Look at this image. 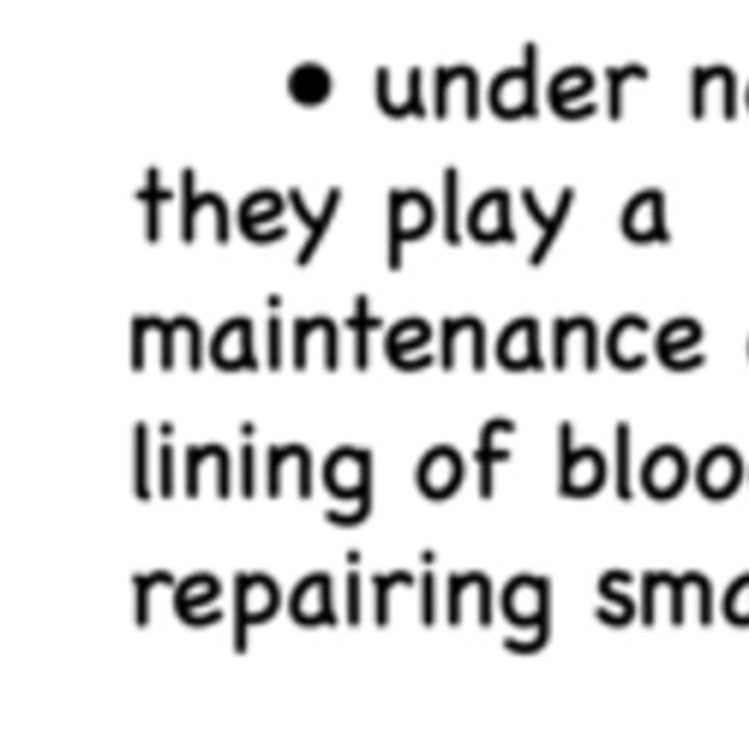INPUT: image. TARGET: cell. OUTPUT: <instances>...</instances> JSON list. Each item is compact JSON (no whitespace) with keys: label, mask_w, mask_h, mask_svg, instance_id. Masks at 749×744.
Segmentation results:
<instances>
[{"label":"cell","mask_w":749,"mask_h":744,"mask_svg":"<svg viewBox=\"0 0 749 744\" xmlns=\"http://www.w3.org/2000/svg\"><path fill=\"white\" fill-rule=\"evenodd\" d=\"M539 47L524 42V64L503 68L489 85V106L501 118H539Z\"/></svg>","instance_id":"cell-1"},{"label":"cell","mask_w":749,"mask_h":744,"mask_svg":"<svg viewBox=\"0 0 749 744\" xmlns=\"http://www.w3.org/2000/svg\"><path fill=\"white\" fill-rule=\"evenodd\" d=\"M606 463L597 449H571V423L559 425V493L592 496L604 487Z\"/></svg>","instance_id":"cell-2"},{"label":"cell","mask_w":749,"mask_h":744,"mask_svg":"<svg viewBox=\"0 0 749 744\" xmlns=\"http://www.w3.org/2000/svg\"><path fill=\"white\" fill-rule=\"evenodd\" d=\"M238 616H235V651L247 653V627L266 622L278 604V589L264 575H238Z\"/></svg>","instance_id":"cell-3"},{"label":"cell","mask_w":749,"mask_h":744,"mask_svg":"<svg viewBox=\"0 0 749 744\" xmlns=\"http://www.w3.org/2000/svg\"><path fill=\"white\" fill-rule=\"evenodd\" d=\"M714 94L723 103V118H738V76L729 64H697L691 71V115L705 118V97Z\"/></svg>","instance_id":"cell-4"},{"label":"cell","mask_w":749,"mask_h":744,"mask_svg":"<svg viewBox=\"0 0 749 744\" xmlns=\"http://www.w3.org/2000/svg\"><path fill=\"white\" fill-rule=\"evenodd\" d=\"M623 235L635 240V244H650V240L667 244L670 235H667L665 226V193L658 188L641 191L623 209Z\"/></svg>","instance_id":"cell-5"},{"label":"cell","mask_w":749,"mask_h":744,"mask_svg":"<svg viewBox=\"0 0 749 744\" xmlns=\"http://www.w3.org/2000/svg\"><path fill=\"white\" fill-rule=\"evenodd\" d=\"M366 484H372V454L366 449H337L325 460V487L337 498H357Z\"/></svg>","instance_id":"cell-6"},{"label":"cell","mask_w":749,"mask_h":744,"mask_svg":"<svg viewBox=\"0 0 749 744\" xmlns=\"http://www.w3.org/2000/svg\"><path fill=\"white\" fill-rule=\"evenodd\" d=\"M468 232L475 235L480 244H512L515 232L510 226V193L503 188L486 191L480 200L472 205V217H468Z\"/></svg>","instance_id":"cell-7"},{"label":"cell","mask_w":749,"mask_h":744,"mask_svg":"<svg viewBox=\"0 0 749 744\" xmlns=\"http://www.w3.org/2000/svg\"><path fill=\"white\" fill-rule=\"evenodd\" d=\"M290 616L296 625H337L331 610V578L329 575H311L305 578L290 598Z\"/></svg>","instance_id":"cell-8"},{"label":"cell","mask_w":749,"mask_h":744,"mask_svg":"<svg viewBox=\"0 0 749 744\" xmlns=\"http://www.w3.org/2000/svg\"><path fill=\"white\" fill-rule=\"evenodd\" d=\"M498 361L507 369H542L539 326L536 320H515L503 329L498 341Z\"/></svg>","instance_id":"cell-9"},{"label":"cell","mask_w":749,"mask_h":744,"mask_svg":"<svg viewBox=\"0 0 749 744\" xmlns=\"http://www.w3.org/2000/svg\"><path fill=\"white\" fill-rule=\"evenodd\" d=\"M419 487L428 493V498L439 501L448 498L463 481V463H460L457 451L451 446H437L428 451V458L419 463Z\"/></svg>","instance_id":"cell-10"},{"label":"cell","mask_w":749,"mask_h":744,"mask_svg":"<svg viewBox=\"0 0 749 744\" xmlns=\"http://www.w3.org/2000/svg\"><path fill=\"white\" fill-rule=\"evenodd\" d=\"M521 200H524V209L531 212L533 223L542 229L539 244H536V249L531 252V267H539L542 261H545V256L550 252V247H554V240H557L562 223L568 221V212H571V205H574V188H566V191H562V197H559L557 202V212L550 214V217L542 212V205L536 202L533 188H521Z\"/></svg>","instance_id":"cell-11"},{"label":"cell","mask_w":749,"mask_h":744,"mask_svg":"<svg viewBox=\"0 0 749 744\" xmlns=\"http://www.w3.org/2000/svg\"><path fill=\"white\" fill-rule=\"evenodd\" d=\"M697 481H700V489H703L705 496L723 498L726 493H732L735 484L740 481V458L729 449V446H717V449L709 451L703 458V463H700V475H697Z\"/></svg>","instance_id":"cell-12"},{"label":"cell","mask_w":749,"mask_h":744,"mask_svg":"<svg viewBox=\"0 0 749 744\" xmlns=\"http://www.w3.org/2000/svg\"><path fill=\"white\" fill-rule=\"evenodd\" d=\"M682 484H686V458L674 446L656 449L644 467V487L650 489V496L670 498Z\"/></svg>","instance_id":"cell-13"},{"label":"cell","mask_w":749,"mask_h":744,"mask_svg":"<svg viewBox=\"0 0 749 744\" xmlns=\"http://www.w3.org/2000/svg\"><path fill=\"white\" fill-rule=\"evenodd\" d=\"M290 202L293 209H296V214H299V221H302V226H308V240H305V247L299 249V256H296V264L305 267L308 261L313 258V252L320 249L322 244V235H325V229L331 226V221H334V214H337V205H340V188H331L329 197H325V202H322V212L313 217L311 212H308V205L302 202V191L299 188H290Z\"/></svg>","instance_id":"cell-14"},{"label":"cell","mask_w":749,"mask_h":744,"mask_svg":"<svg viewBox=\"0 0 749 744\" xmlns=\"http://www.w3.org/2000/svg\"><path fill=\"white\" fill-rule=\"evenodd\" d=\"M219 595V583L209 575H193V578L182 580V587L176 592V616L182 618L185 625L191 627H209L217 625L223 613H211V616H197L193 606L209 604L211 598Z\"/></svg>","instance_id":"cell-15"},{"label":"cell","mask_w":749,"mask_h":744,"mask_svg":"<svg viewBox=\"0 0 749 744\" xmlns=\"http://www.w3.org/2000/svg\"><path fill=\"white\" fill-rule=\"evenodd\" d=\"M374 85H378V106L384 109V115H390V118H407V115L425 118L419 68H411V74H407V101H402L399 106L390 101V68H387V64H381V68H378Z\"/></svg>","instance_id":"cell-16"},{"label":"cell","mask_w":749,"mask_h":744,"mask_svg":"<svg viewBox=\"0 0 749 744\" xmlns=\"http://www.w3.org/2000/svg\"><path fill=\"white\" fill-rule=\"evenodd\" d=\"M287 88H290V97L299 106H320L322 101H329L331 74L322 64L305 62L299 68H293Z\"/></svg>","instance_id":"cell-17"},{"label":"cell","mask_w":749,"mask_h":744,"mask_svg":"<svg viewBox=\"0 0 749 744\" xmlns=\"http://www.w3.org/2000/svg\"><path fill=\"white\" fill-rule=\"evenodd\" d=\"M512 428H515V423H510V420H492V423L484 425V434H480V446H477V451H475L477 467H480V498H492V493H495V484H492V463L495 460L510 458V451L495 449L492 440L498 437V434L512 432Z\"/></svg>","instance_id":"cell-18"},{"label":"cell","mask_w":749,"mask_h":744,"mask_svg":"<svg viewBox=\"0 0 749 744\" xmlns=\"http://www.w3.org/2000/svg\"><path fill=\"white\" fill-rule=\"evenodd\" d=\"M448 587H451V606H448V622L457 627L460 625V595L463 589L477 587L480 589V625H492V583L486 578L484 571H472V575H451L448 578Z\"/></svg>","instance_id":"cell-19"},{"label":"cell","mask_w":749,"mask_h":744,"mask_svg":"<svg viewBox=\"0 0 749 744\" xmlns=\"http://www.w3.org/2000/svg\"><path fill=\"white\" fill-rule=\"evenodd\" d=\"M457 331H472V338H475V369L477 373H484L486 334L484 322L475 320V317H466V320H442V367H454V338H457Z\"/></svg>","instance_id":"cell-20"},{"label":"cell","mask_w":749,"mask_h":744,"mask_svg":"<svg viewBox=\"0 0 749 744\" xmlns=\"http://www.w3.org/2000/svg\"><path fill=\"white\" fill-rule=\"evenodd\" d=\"M694 341H700V326H697V322H670V326H665L662 334H658V358H662V364H665L667 369H679V373H682V367H679L677 361V352L691 346Z\"/></svg>","instance_id":"cell-21"},{"label":"cell","mask_w":749,"mask_h":744,"mask_svg":"<svg viewBox=\"0 0 749 744\" xmlns=\"http://www.w3.org/2000/svg\"><path fill=\"white\" fill-rule=\"evenodd\" d=\"M404 238H421L433 226V205L421 191H402Z\"/></svg>","instance_id":"cell-22"},{"label":"cell","mask_w":749,"mask_h":744,"mask_svg":"<svg viewBox=\"0 0 749 744\" xmlns=\"http://www.w3.org/2000/svg\"><path fill=\"white\" fill-rule=\"evenodd\" d=\"M193 170L191 167H185L182 170V244H193V235H197V214L205 209V205H214V202H219L223 197L219 193H202V197H197V191H193Z\"/></svg>","instance_id":"cell-23"},{"label":"cell","mask_w":749,"mask_h":744,"mask_svg":"<svg viewBox=\"0 0 749 744\" xmlns=\"http://www.w3.org/2000/svg\"><path fill=\"white\" fill-rule=\"evenodd\" d=\"M346 329L355 334V367L364 373V369L369 367V352H366L369 331L381 329V320L369 314V303H366L364 294L355 299V314L346 320Z\"/></svg>","instance_id":"cell-24"},{"label":"cell","mask_w":749,"mask_h":744,"mask_svg":"<svg viewBox=\"0 0 749 744\" xmlns=\"http://www.w3.org/2000/svg\"><path fill=\"white\" fill-rule=\"evenodd\" d=\"M135 200L146 205V240H150V244H156L158 209H162V202L174 200V193L167 191V188H162V182H158V167H150V170H146V185L144 188H138Z\"/></svg>","instance_id":"cell-25"},{"label":"cell","mask_w":749,"mask_h":744,"mask_svg":"<svg viewBox=\"0 0 749 744\" xmlns=\"http://www.w3.org/2000/svg\"><path fill=\"white\" fill-rule=\"evenodd\" d=\"M630 425L618 423L615 432V489L621 501H632V469H630Z\"/></svg>","instance_id":"cell-26"},{"label":"cell","mask_w":749,"mask_h":744,"mask_svg":"<svg viewBox=\"0 0 749 744\" xmlns=\"http://www.w3.org/2000/svg\"><path fill=\"white\" fill-rule=\"evenodd\" d=\"M650 71L644 64L630 62L623 68H606V85H609V118L621 120L623 115V85L630 80H647Z\"/></svg>","instance_id":"cell-27"},{"label":"cell","mask_w":749,"mask_h":744,"mask_svg":"<svg viewBox=\"0 0 749 744\" xmlns=\"http://www.w3.org/2000/svg\"><path fill=\"white\" fill-rule=\"evenodd\" d=\"M158 583L170 587V583H174V575L162 569V571H153V575H135V578H132V587H135V625L138 627H146V622H150V589L158 587Z\"/></svg>","instance_id":"cell-28"},{"label":"cell","mask_w":749,"mask_h":744,"mask_svg":"<svg viewBox=\"0 0 749 744\" xmlns=\"http://www.w3.org/2000/svg\"><path fill=\"white\" fill-rule=\"evenodd\" d=\"M442 193H445V240L451 247H457V167L442 170Z\"/></svg>","instance_id":"cell-29"},{"label":"cell","mask_w":749,"mask_h":744,"mask_svg":"<svg viewBox=\"0 0 749 744\" xmlns=\"http://www.w3.org/2000/svg\"><path fill=\"white\" fill-rule=\"evenodd\" d=\"M402 244H404V226H402V191H390V270H402Z\"/></svg>","instance_id":"cell-30"},{"label":"cell","mask_w":749,"mask_h":744,"mask_svg":"<svg viewBox=\"0 0 749 744\" xmlns=\"http://www.w3.org/2000/svg\"><path fill=\"white\" fill-rule=\"evenodd\" d=\"M223 446H191L188 449V458H185V489H188V496L197 498V493H200V463L202 458H219L223 454Z\"/></svg>","instance_id":"cell-31"},{"label":"cell","mask_w":749,"mask_h":744,"mask_svg":"<svg viewBox=\"0 0 749 744\" xmlns=\"http://www.w3.org/2000/svg\"><path fill=\"white\" fill-rule=\"evenodd\" d=\"M399 583H404V587H413V575H407V571H395V575H374L372 578V587H374V598H378V627H387V613H390V606H387V598H390V589L399 587Z\"/></svg>","instance_id":"cell-32"},{"label":"cell","mask_w":749,"mask_h":744,"mask_svg":"<svg viewBox=\"0 0 749 744\" xmlns=\"http://www.w3.org/2000/svg\"><path fill=\"white\" fill-rule=\"evenodd\" d=\"M726 618L732 625H749V575L735 580L726 595Z\"/></svg>","instance_id":"cell-33"},{"label":"cell","mask_w":749,"mask_h":744,"mask_svg":"<svg viewBox=\"0 0 749 744\" xmlns=\"http://www.w3.org/2000/svg\"><path fill=\"white\" fill-rule=\"evenodd\" d=\"M135 498L150 501V484H146V425H135Z\"/></svg>","instance_id":"cell-34"},{"label":"cell","mask_w":749,"mask_h":744,"mask_svg":"<svg viewBox=\"0 0 749 744\" xmlns=\"http://www.w3.org/2000/svg\"><path fill=\"white\" fill-rule=\"evenodd\" d=\"M460 76V64L454 68H437L433 71V115L445 118L448 115V88Z\"/></svg>","instance_id":"cell-35"},{"label":"cell","mask_w":749,"mask_h":744,"mask_svg":"<svg viewBox=\"0 0 749 744\" xmlns=\"http://www.w3.org/2000/svg\"><path fill=\"white\" fill-rule=\"evenodd\" d=\"M322 317H313V320H296L293 326V367L305 369L308 364V338H311L313 329H320Z\"/></svg>","instance_id":"cell-36"},{"label":"cell","mask_w":749,"mask_h":744,"mask_svg":"<svg viewBox=\"0 0 749 744\" xmlns=\"http://www.w3.org/2000/svg\"><path fill=\"white\" fill-rule=\"evenodd\" d=\"M293 454V446H270V463H266V493L270 498H275L282 493V484H278V472H282V463Z\"/></svg>","instance_id":"cell-37"},{"label":"cell","mask_w":749,"mask_h":744,"mask_svg":"<svg viewBox=\"0 0 749 744\" xmlns=\"http://www.w3.org/2000/svg\"><path fill=\"white\" fill-rule=\"evenodd\" d=\"M150 320H153V329L162 331V367L174 369V338L179 331V317L170 322L158 320V317H150Z\"/></svg>","instance_id":"cell-38"},{"label":"cell","mask_w":749,"mask_h":744,"mask_svg":"<svg viewBox=\"0 0 749 744\" xmlns=\"http://www.w3.org/2000/svg\"><path fill=\"white\" fill-rule=\"evenodd\" d=\"M240 493H243V498H252L255 496V449L252 446H243L240 449Z\"/></svg>","instance_id":"cell-39"},{"label":"cell","mask_w":749,"mask_h":744,"mask_svg":"<svg viewBox=\"0 0 749 744\" xmlns=\"http://www.w3.org/2000/svg\"><path fill=\"white\" fill-rule=\"evenodd\" d=\"M153 329L150 326V317H135L132 320V373H141L144 369V334Z\"/></svg>","instance_id":"cell-40"},{"label":"cell","mask_w":749,"mask_h":744,"mask_svg":"<svg viewBox=\"0 0 749 744\" xmlns=\"http://www.w3.org/2000/svg\"><path fill=\"white\" fill-rule=\"evenodd\" d=\"M158 489H162V498L174 496V449L170 446H162V454H158Z\"/></svg>","instance_id":"cell-41"},{"label":"cell","mask_w":749,"mask_h":744,"mask_svg":"<svg viewBox=\"0 0 749 744\" xmlns=\"http://www.w3.org/2000/svg\"><path fill=\"white\" fill-rule=\"evenodd\" d=\"M346 613L348 625H357L360 622V575L357 571H348L346 578Z\"/></svg>","instance_id":"cell-42"},{"label":"cell","mask_w":749,"mask_h":744,"mask_svg":"<svg viewBox=\"0 0 749 744\" xmlns=\"http://www.w3.org/2000/svg\"><path fill=\"white\" fill-rule=\"evenodd\" d=\"M266 338H270V369L278 373L282 369V320L270 317L266 322Z\"/></svg>","instance_id":"cell-43"},{"label":"cell","mask_w":749,"mask_h":744,"mask_svg":"<svg viewBox=\"0 0 749 744\" xmlns=\"http://www.w3.org/2000/svg\"><path fill=\"white\" fill-rule=\"evenodd\" d=\"M433 598H437V592H433V575H425V580H421V625L430 627L433 625Z\"/></svg>","instance_id":"cell-44"},{"label":"cell","mask_w":749,"mask_h":744,"mask_svg":"<svg viewBox=\"0 0 749 744\" xmlns=\"http://www.w3.org/2000/svg\"><path fill=\"white\" fill-rule=\"evenodd\" d=\"M322 334H325V369H337V326L331 320H325L322 326Z\"/></svg>","instance_id":"cell-45"},{"label":"cell","mask_w":749,"mask_h":744,"mask_svg":"<svg viewBox=\"0 0 749 744\" xmlns=\"http://www.w3.org/2000/svg\"><path fill=\"white\" fill-rule=\"evenodd\" d=\"M266 303H270V308H278V305H282V296H270Z\"/></svg>","instance_id":"cell-46"},{"label":"cell","mask_w":749,"mask_h":744,"mask_svg":"<svg viewBox=\"0 0 749 744\" xmlns=\"http://www.w3.org/2000/svg\"><path fill=\"white\" fill-rule=\"evenodd\" d=\"M346 560H348V563H360V554H357V552H348V554H346Z\"/></svg>","instance_id":"cell-47"},{"label":"cell","mask_w":749,"mask_h":744,"mask_svg":"<svg viewBox=\"0 0 749 744\" xmlns=\"http://www.w3.org/2000/svg\"><path fill=\"white\" fill-rule=\"evenodd\" d=\"M158 432H162V434H174V425L162 423V428H158Z\"/></svg>","instance_id":"cell-48"},{"label":"cell","mask_w":749,"mask_h":744,"mask_svg":"<svg viewBox=\"0 0 749 744\" xmlns=\"http://www.w3.org/2000/svg\"><path fill=\"white\" fill-rule=\"evenodd\" d=\"M240 432H243V434H247V437H249V434L255 432V425H252V423H243V428H240Z\"/></svg>","instance_id":"cell-49"},{"label":"cell","mask_w":749,"mask_h":744,"mask_svg":"<svg viewBox=\"0 0 749 744\" xmlns=\"http://www.w3.org/2000/svg\"><path fill=\"white\" fill-rule=\"evenodd\" d=\"M747 101H749V94H747Z\"/></svg>","instance_id":"cell-50"}]
</instances>
